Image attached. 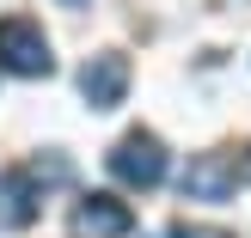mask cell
Segmentation results:
<instances>
[{"mask_svg": "<svg viewBox=\"0 0 251 238\" xmlns=\"http://www.w3.org/2000/svg\"><path fill=\"white\" fill-rule=\"evenodd\" d=\"M0 67L19 73V80H43V73L55 67L49 37H43V24H37V19H25V12L0 19Z\"/></svg>", "mask_w": 251, "mask_h": 238, "instance_id": "1", "label": "cell"}, {"mask_svg": "<svg viewBox=\"0 0 251 238\" xmlns=\"http://www.w3.org/2000/svg\"><path fill=\"white\" fill-rule=\"evenodd\" d=\"M172 238H233V232H221V226H172Z\"/></svg>", "mask_w": 251, "mask_h": 238, "instance_id": "7", "label": "cell"}, {"mask_svg": "<svg viewBox=\"0 0 251 238\" xmlns=\"http://www.w3.org/2000/svg\"><path fill=\"white\" fill-rule=\"evenodd\" d=\"M104 171H110L117 183H129V190H153V183L166 177V147H159V134L129 129V134L104 153Z\"/></svg>", "mask_w": 251, "mask_h": 238, "instance_id": "2", "label": "cell"}, {"mask_svg": "<svg viewBox=\"0 0 251 238\" xmlns=\"http://www.w3.org/2000/svg\"><path fill=\"white\" fill-rule=\"evenodd\" d=\"M61 6H86V0H61Z\"/></svg>", "mask_w": 251, "mask_h": 238, "instance_id": "8", "label": "cell"}, {"mask_svg": "<svg viewBox=\"0 0 251 238\" xmlns=\"http://www.w3.org/2000/svg\"><path fill=\"white\" fill-rule=\"evenodd\" d=\"M129 232H135L129 202H117V195H80L74 202V238H129Z\"/></svg>", "mask_w": 251, "mask_h": 238, "instance_id": "4", "label": "cell"}, {"mask_svg": "<svg viewBox=\"0 0 251 238\" xmlns=\"http://www.w3.org/2000/svg\"><path fill=\"white\" fill-rule=\"evenodd\" d=\"M129 92V55H92L80 67V98L92 110H117Z\"/></svg>", "mask_w": 251, "mask_h": 238, "instance_id": "5", "label": "cell"}, {"mask_svg": "<svg viewBox=\"0 0 251 238\" xmlns=\"http://www.w3.org/2000/svg\"><path fill=\"white\" fill-rule=\"evenodd\" d=\"M178 183H184L190 202H227V195H239V183H251V159H239V153H196Z\"/></svg>", "mask_w": 251, "mask_h": 238, "instance_id": "3", "label": "cell"}, {"mask_svg": "<svg viewBox=\"0 0 251 238\" xmlns=\"http://www.w3.org/2000/svg\"><path fill=\"white\" fill-rule=\"evenodd\" d=\"M37 220V171H0V226H31Z\"/></svg>", "mask_w": 251, "mask_h": 238, "instance_id": "6", "label": "cell"}]
</instances>
